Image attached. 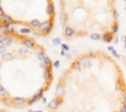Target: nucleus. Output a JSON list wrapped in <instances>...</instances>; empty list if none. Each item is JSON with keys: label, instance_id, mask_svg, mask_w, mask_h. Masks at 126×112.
Segmentation results:
<instances>
[{"label": "nucleus", "instance_id": "f257e3e1", "mask_svg": "<svg viewBox=\"0 0 126 112\" xmlns=\"http://www.w3.org/2000/svg\"><path fill=\"white\" fill-rule=\"evenodd\" d=\"M48 112H126L121 66L103 49L76 55L57 81Z\"/></svg>", "mask_w": 126, "mask_h": 112}, {"label": "nucleus", "instance_id": "f03ea898", "mask_svg": "<svg viewBox=\"0 0 126 112\" xmlns=\"http://www.w3.org/2000/svg\"><path fill=\"white\" fill-rule=\"evenodd\" d=\"M54 79L53 62L35 38L8 27L0 29V103L24 110L40 101Z\"/></svg>", "mask_w": 126, "mask_h": 112}, {"label": "nucleus", "instance_id": "7ed1b4c3", "mask_svg": "<svg viewBox=\"0 0 126 112\" xmlns=\"http://www.w3.org/2000/svg\"><path fill=\"white\" fill-rule=\"evenodd\" d=\"M57 7L64 39L111 43L116 38L120 15L113 0H61Z\"/></svg>", "mask_w": 126, "mask_h": 112}, {"label": "nucleus", "instance_id": "20e7f679", "mask_svg": "<svg viewBox=\"0 0 126 112\" xmlns=\"http://www.w3.org/2000/svg\"><path fill=\"white\" fill-rule=\"evenodd\" d=\"M53 0H0V24L27 35L46 38L57 16Z\"/></svg>", "mask_w": 126, "mask_h": 112}]
</instances>
